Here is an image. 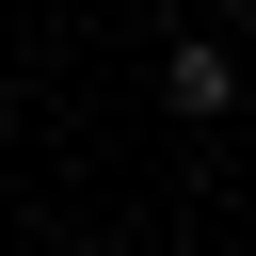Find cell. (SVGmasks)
Segmentation results:
<instances>
[{"label":"cell","mask_w":256,"mask_h":256,"mask_svg":"<svg viewBox=\"0 0 256 256\" xmlns=\"http://www.w3.org/2000/svg\"><path fill=\"white\" fill-rule=\"evenodd\" d=\"M160 96H176V112H224V96H240V64H224V48H176V64H160Z\"/></svg>","instance_id":"obj_1"}]
</instances>
